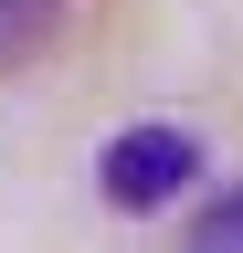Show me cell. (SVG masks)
<instances>
[{"instance_id":"1","label":"cell","mask_w":243,"mask_h":253,"mask_svg":"<svg viewBox=\"0 0 243 253\" xmlns=\"http://www.w3.org/2000/svg\"><path fill=\"white\" fill-rule=\"evenodd\" d=\"M191 179H201V137L191 126H127V137H106V158H96V190L116 211H169Z\"/></svg>"},{"instance_id":"2","label":"cell","mask_w":243,"mask_h":253,"mask_svg":"<svg viewBox=\"0 0 243 253\" xmlns=\"http://www.w3.org/2000/svg\"><path fill=\"white\" fill-rule=\"evenodd\" d=\"M53 32H64V0H0V74L53 53Z\"/></svg>"},{"instance_id":"3","label":"cell","mask_w":243,"mask_h":253,"mask_svg":"<svg viewBox=\"0 0 243 253\" xmlns=\"http://www.w3.org/2000/svg\"><path fill=\"white\" fill-rule=\"evenodd\" d=\"M191 243H201V253H243V179L211 190V201L191 211Z\"/></svg>"}]
</instances>
